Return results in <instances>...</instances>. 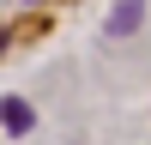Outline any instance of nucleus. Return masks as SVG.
<instances>
[{"instance_id": "f257e3e1", "label": "nucleus", "mask_w": 151, "mask_h": 145, "mask_svg": "<svg viewBox=\"0 0 151 145\" xmlns=\"http://www.w3.org/2000/svg\"><path fill=\"white\" fill-rule=\"evenodd\" d=\"M139 18H145V0H121V12L109 18V36H121V30H139Z\"/></svg>"}, {"instance_id": "f03ea898", "label": "nucleus", "mask_w": 151, "mask_h": 145, "mask_svg": "<svg viewBox=\"0 0 151 145\" xmlns=\"http://www.w3.org/2000/svg\"><path fill=\"white\" fill-rule=\"evenodd\" d=\"M6 127H12V133H24V127H30V115H24V103H6Z\"/></svg>"}]
</instances>
